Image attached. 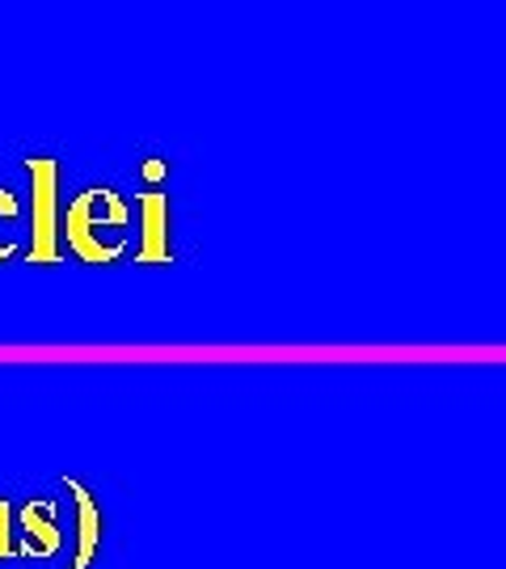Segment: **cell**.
Listing matches in <instances>:
<instances>
[{"instance_id":"1","label":"cell","mask_w":506,"mask_h":569,"mask_svg":"<svg viewBox=\"0 0 506 569\" xmlns=\"http://www.w3.org/2000/svg\"><path fill=\"white\" fill-rule=\"evenodd\" d=\"M127 224V203L122 194H115L110 186H89L85 194H77V203L68 207L60 237H68V249L89 266H110L127 253V241H106V228Z\"/></svg>"},{"instance_id":"7","label":"cell","mask_w":506,"mask_h":569,"mask_svg":"<svg viewBox=\"0 0 506 569\" xmlns=\"http://www.w3.org/2000/svg\"><path fill=\"white\" fill-rule=\"evenodd\" d=\"M143 178H148V182L165 178V161H148V164H143Z\"/></svg>"},{"instance_id":"5","label":"cell","mask_w":506,"mask_h":569,"mask_svg":"<svg viewBox=\"0 0 506 569\" xmlns=\"http://www.w3.org/2000/svg\"><path fill=\"white\" fill-rule=\"evenodd\" d=\"M140 224H143V241L136 262H173V244H169V194L165 190H148L140 199Z\"/></svg>"},{"instance_id":"6","label":"cell","mask_w":506,"mask_h":569,"mask_svg":"<svg viewBox=\"0 0 506 569\" xmlns=\"http://www.w3.org/2000/svg\"><path fill=\"white\" fill-rule=\"evenodd\" d=\"M18 557V540H13V507L9 498H0V561Z\"/></svg>"},{"instance_id":"8","label":"cell","mask_w":506,"mask_h":569,"mask_svg":"<svg viewBox=\"0 0 506 569\" xmlns=\"http://www.w3.org/2000/svg\"><path fill=\"white\" fill-rule=\"evenodd\" d=\"M13 253H18V244H13V241H0V262H9Z\"/></svg>"},{"instance_id":"4","label":"cell","mask_w":506,"mask_h":569,"mask_svg":"<svg viewBox=\"0 0 506 569\" xmlns=\"http://www.w3.org/2000/svg\"><path fill=\"white\" fill-rule=\"evenodd\" d=\"M63 489L72 493V507H77V557H72L68 569H89L93 557L101 552V507L98 498L89 493V486L77 481V477H63Z\"/></svg>"},{"instance_id":"2","label":"cell","mask_w":506,"mask_h":569,"mask_svg":"<svg viewBox=\"0 0 506 569\" xmlns=\"http://www.w3.org/2000/svg\"><path fill=\"white\" fill-rule=\"evenodd\" d=\"M30 178V249L26 258L34 266L60 262V164L51 157L26 161Z\"/></svg>"},{"instance_id":"3","label":"cell","mask_w":506,"mask_h":569,"mask_svg":"<svg viewBox=\"0 0 506 569\" xmlns=\"http://www.w3.org/2000/svg\"><path fill=\"white\" fill-rule=\"evenodd\" d=\"M13 540H21V557H56L60 552V523H56V502L51 498H30L18 510Z\"/></svg>"}]
</instances>
